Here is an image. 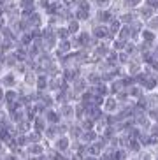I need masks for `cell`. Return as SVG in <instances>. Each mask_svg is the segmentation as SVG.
Listing matches in <instances>:
<instances>
[{
  "label": "cell",
  "instance_id": "6da1fadb",
  "mask_svg": "<svg viewBox=\"0 0 158 160\" xmlns=\"http://www.w3.org/2000/svg\"><path fill=\"white\" fill-rule=\"evenodd\" d=\"M0 79H2V86H4V88H16V86L19 85L21 78H19L14 71H5L4 74L0 76Z\"/></svg>",
  "mask_w": 158,
  "mask_h": 160
},
{
  "label": "cell",
  "instance_id": "7a4b0ae2",
  "mask_svg": "<svg viewBox=\"0 0 158 160\" xmlns=\"http://www.w3.org/2000/svg\"><path fill=\"white\" fill-rule=\"evenodd\" d=\"M58 111H60L62 118L65 120V122H74L76 118V108H74V102H65V104H60V106H56Z\"/></svg>",
  "mask_w": 158,
  "mask_h": 160
},
{
  "label": "cell",
  "instance_id": "3957f363",
  "mask_svg": "<svg viewBox=\"0 0 158 160\" xmlns=\"http://www.w3.org/2000/svg\"><path fill=\"white\" fill-rule=\"evenodd\" d=\"M70 144H72V139L69 137V134H65V136H58L55 141H53L55 150H56V151H60V153H69Z\"/></svg>",
  "mask_w": 158,
  "mask_h": 160
},
{
  "label": "cell",
  "instance_id": "277c9868",
  "mask_svg": "<svg viewBox=\"0 0 158 160\" xmlns=\"http://www.w3.org/2000/svg\"><path fill=\"white\" fill-rule=\"evenodd\" d=\"M91 30V35L98 41H107V35H109V27L107 25H100V23H95L90 27Z\"/></svg>",
  "mask_w": 158,
  "mask_h": 160
},
{
  "label": "cell",
  "instance_id": "5b68a950",
  "mask_svg": "<svg viewBox=\"0 0 158 160\" xmlns=\"http://www.w3.org/2000/svg\"><path fill=\"white\" fill-rule=\"evenodd\" d=\"M120 106H121V104L118 102V99L114 97V95H107L106 102H104V106H102V109H104V113L114 114V113H118V111H120Z\"/></svg>",
  "mask_w": 158,
  "mask_h": 160
},
{
  "label": "cell",
  "instance_id": "8992f818",
  "mask_svg": "<svg viewBox=\"0 0 158 160\" xmlns=\"http://www.w3.org/2000/svg\"><path fill=\"white\" fill-rule=\"evenodd\" d=\"M70 88H72L76 93L81 97V93H83V92H86V90L90 88V85H88V81H86V78H84V76H79L77 79H74L72 83H70Z\"/></svg>",
  "mask_w": 158,
  "mask_h": 160
},
{
  "label": "cell",
  "instance_id": "52a82bcc",
  "mask_svg": "<svg viewBox=\"0 0 158 160\" xmlns=\"http://www.w3.org/2000/svg\"><path fill=\"white\" fill-rule=\"evenodd\" d=\"M44 116H46L47 123H53V125H60V123L63 122V118H62L58 108H49L46 113H44Z\"/></svg>",
  "mask_w": 158,
  "mask_h": 160
},
{
  "label": "cell",
  "instance_id": "ba28073f",
  "mask_svg": "<svg viewBox=\"0 0 158 160\" xmlns=\"http://www.w3.org/2000/svg\"><path fill=\"white\" fill-rule=\"evenodd\" d=\"M137 16H139V19H142V21H148L149 18H153L155 14H156V12H155V9H151V7H149V5H146V4H142V5H139V7H137Z\"/></svg>",
  "mask_w": 158,
  "mask_h": 160
},
{
  "label": "cell",
  "instance_id": "9c48e42d",
  "mask_svg": "<svg viewBox=\"0 0 158 160\" xmlns=\"http://www.w3.org/2000/svg\"><path fill=\"white\" fill-rule=\"evenodd\" d=\"M118 18H120V21L123 25H132L135 19L139 18V16H137V11H135V9H130V11H123V12H120Z\"/></svg>",
  "mask_w": 158,
  "mask_h": 160
},
{
  "label": "cell",
  "instance_id": "30bf717a",
  "mask_svg": "<svg viewBox=\"0 0 158 160\" xmlns=\"http://www.w3.org/2000/svg\"><path fill=\"white\" fill-rule=\"evenodd\" d=\"M47 125H49V123H47V120H46V116H44V114H39V116L32 122L33 130L39 132V134H42V136H44V130L47 128Z\"/></svg>",
  "mask_w": 158,
  "mask_h": 160
},
{
  "label": "cell",
  "instance_id": "8fae6325",
  "mask_svg": "<svg viewBox=\"0 0 158 160\" xmlns=\"http://www.w3.org/2000/svg\"><path fill=\"white\" fill-rule=\"evenodd\" d=\"M97 139H98V132L95 130V128H91V130H83V134L79 137V141L84 142V144H91V142H95Z\"/></svg>",
  "mask_w": 158,
  "mask_h": 160
},
{
  "label": "cell",
  "instance_id": "7c38bea8",
  "mask_svg": "<svg viewBox=\"0 0 158 160\" xmlns=\"http://www.w3.org/2000/svg\"><path fill=\"white\" fill-rule=\"evenodd\" d=\"M141 41H146V42L155 44V42L158 41V33L153 32V30H149L148 27H144V30L141 32Z\"/></svg>",
  "mask_w": 158,
  "mask_h": 160
},
{
  "label": "cell",
  "instance_id": "4fadbf2b",
  "mask_svg": "<svg viewBox=\"0 0 158 160\" xmlns=\"http://www.w3.org/2000/svg\"><path fill=\"white\" fill-rule=\"evenodd\" d=\"M65 25H67V28L70 30V33H72V35H76V33H79V32H81V30L84 28V25L81 23L79 19H76V18L69 19V21H67Z\"/></svg>",
  "mask_w": 158,
  "mask_h": 160
},
{
  "label": "cell",
  "instance_id": "5bb4252c",
  "mask_svg": "<svg viewBox=\"0 0 158 160\" xmlns=\"http://www.w3.org/2000/svg\"><path fill=\"white\" fill-rule=\"evenodd\" d=\"M21 81H23L28 88H35V83H37V74H35L33 71H27V74L21 78Z\"/></svg>",
  "mask_w": 158,
  "mask_h": 160
},
{
  "label": "cell",
  "instance_id": "9a60e30c",
  "mask_svg": "<svg viewBox=\"0 0 158 160\" xmlns=\"http://www.w3.org/2000/svg\"><path fill=\"white\" fill-rule=\"evenodd\" d=\"M126 92H128V95H130V99H132V100H137L139 97H142V95L146 93L144 88H142L141 85H134V86H130V88H126Z\"/></svg>",
  "mask_w": 158,
  "mask_h": 160
},
{
  "label": "cell",
  "instance_id": "2e32d148",
  "mask_svg": "<svg viewBox=\"0 0 158 160\" xmlns=\"http://www.w3.org/2000/svg\"><path fill=\"white\" fill-rule=\"evenodd\" d=\"M55 32H56V37H58V41H65V39H70V30L67 28V25H58L55 28Z\"/></svg>",
  "mask_w": 158,
  "mask_h": 160
},
{
  "label": "cell",
  "instance_id": "e0dca14e",
  "mask_svg": "<svg viewBox=\"0 0 158 160\" xmlns=\"http://www.w3.org/2000/svg\"><path fill=\"white\" fill-rule=\"evenodd\" d=\"M118 39L125 41V42L132 41V28H130V25H123V27H121L120 32H118Z\"/></svg>",
  "mask_w": 158,
  "mask_h": 160
},
{
  "label": "cell",
  "instance_id": "ac0fdd59",
  "mask_svg": "<svg viewBox=\"0 0 158 160\" xmlns=\"http://www.w3.org/2000/svg\"><path fill=\"white\" fill-rule=\"evenodd\" d=\"M109 90H111V95H116L118 92L125 90V86H123V81H121V78H116L114 81H111V83H109Z\"/></svg>",
  "mask_w": 158,
  "mask_h": 160
},
{
  "label": "cell",
  "instance_id": "d6986e66",
  "mask_svg": "<svg viewBox=\"0 0 158 160\" xmlns=\"http://www.w3.org/2000/svg\"><path fill=\"white\" fill-rule=\"evenodd\" d=\"M19 92L16 88H5V102H18Z\"/></svg>",
  "mask_w": 158,
  "mask_h": 160
},
{
  "label": "cell",
  "instance_id": "ffe728a7",
  "mask_svg": "<svg viewBox=\"0 0 158 160\" xmlns=\"http://www.w3.org/2000/svg\"><path fill=\"white\" fill-rule=\"evenodd\" d=\"M19 44H23V46H30V44L33 42V35H32V30L30 32H23L21 35L18 37Z\"/></svg>",
  "mask_w": 158,
  "mask_h": 160
},
{
  "label": "cell",
  "instance_id": "44dd1931",
  "mask_svg": "<svg viewBox=\"0 0 158 160\" xmlns=\"http://www.w3.org/2000/svg\"><path fill=\"white\" fill-rule=\"evenodd\" d=\"M107 27H109V30H111L112 33H116V35H118V32H120V28L123 27V23H121V21H120V18L116 16V18L112 19V21H111L109 25H107Z\"/></svg>",
  "mask_w": 158,
  "mask_h": 160
},
{
  "label": "cell",
  "instance_id": "7402d4cb",
  "mask_svg": "<svg viewBox=\"0 0 158 160\" xmlns=\"http://www.w3.org/2000/svg\"><path fill=\"white\" fill-rule=\"evenodd\" d=\"M111 48L112 49H114V51H125V48H126V42L125 41H121V39H114V41H112L111 42Z\"/></svg>",
  "mask_w": 158,
  "mask_h": 160
},
{
  "label": "cell",
  "instance_id": "603a6c76",
  "mask_svg": "<svg viewBox=\"0 0 158 160\" xmlns=\"http://www.w3.org/2000/svg\"><path fill=\"white\" fill-rule=\"evenodd\" d=\"M112 0H95L93 2V9H109Z\"/></svg>",
  "mask_w": 158,
  "mask_h": 160
},
{
  "label": "cell",
  "instance_id": "cb8c5ba5",
  "mask_svg": "<svg viewBox=\"0 0 158 160\" xmlns=\"http://www.w3.org/2000/svg\"><path fill=\"white\" fill-rule=\"evenodd\" d=\"M146 27H148L149 30H153V32L158 33V14H155L153 18H149L148 21H146Z\"/></svg>",
  "mask_w": 158,
  "mask_h": 160
},
{
  "label": "cell",
  "instance_id": "d4e9b609",
  "mask_svg": "<svg viewBox=\"0 0 158 160\" xmlns=\"http://www.w3.org/2000/svg\"><path fill=\"white\" fill-rule=\"evenodd\" d=\"M130 55H128V53L126 51H118V62H120V65L121 67H125L126 63H128V62H130Z\"/></svg>",
  "mask_w": 158,
  "mask_h": 160
},
{
  "label": "cell",
  "instance_id": "484cf974",
  "mask_svg": "<svg viewBox=\"0 0 158 160\" xmlns=\"http://www.w3.org/2000/svg\"><path fill=\"white\" fill-rule=\"evenodd\" d=\"M60 2L69 9H76V4H77V0H60Z\"/></svg>",
  "mask_w": 158,
  "mask_h": 160
},
{
  "label": "cell",
  "instance_id": "4316f807",
  "mask_svg": "<svg viewBox=\"0 0 158 160\" xmlns=\"http://www.w3.org/2000/svg\"><path fill=\"white\" fill-rule=\"evenodd\" d=\"M144 4H146V5H149L151 9L156 11V7H158V0H144Z\"/></svg>",
  "mask_w": 158,
  "mask_h": 160
},
{
  "label": "cell",
  "instance_id": "83f0119b",
  "mask_svg": "<svg viewBox=\"0 0 158 160\" xmlns=\"http://www.w3.org/2000/svg\"><path fill=\"white\" fill-rule=\"evenodd\" d=\"M4 72H5V67H4V65H0V76L4 74Z\"/></svg>",
  "mask_w": 158,
  "mask_h": 160
},
{
  "label": "cell",
  "instance_id": "f1b7e54d",
  "mask_svg": "<svg viewBox=\"0 0 158 160\" xmlns=\"http://www.w3.org/2000/svg\"><path fill=\"white\" fill-rule=\"evenodd\" d=\"M0 88H4V86H2V79H0Z\"/></svg>",
  "mask_w": 158,
  "mask_h": 160
},
{
  "label": "cell",
  "instance_id": "f546056e",
  "mask_svg": "<svg viewBox=\"0 0 158 160\" xmlns=\"http://www.w3.org/2000/svg\"><path fill=\"white\" fill-rule=\"evenodd\" d=\"M153 160H158V157H155V158H153Z\"/></svg>",
  "mask_w": 158,
  "mask_h": 160
},
{
  "label": "cell",
  "instance_id": "4dcf8cb0",
  "mask_svg": "<svg viewBox=\"0 0 158 160\" xmlns=\"http://www.w3.org/2000/svg\"><path fill=\"white\" fill-rule=\"evenodd\" d=\"M90 2H91V4H93V2H95V0H90Z\"/></svg>",
  "mask_w": 158,
  "mask_h": 160
}]
</instances>
